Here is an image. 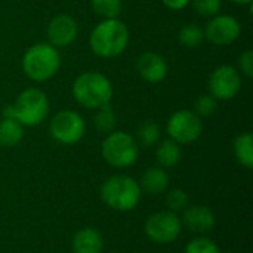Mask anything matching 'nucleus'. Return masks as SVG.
Listing matches in <instances>:
<instances>
[{
    "label": "nucleus",
    "instance_id": "1",
    "mask_svg": "<svg viewBox=\"0 0 253 253\" xmlns=\"http://www.w3.org/2000/svg\"><path fill=\"white\" fill-rule=\"evenodd\" d=\"M129 43V30L119 18L102 19L89 36V46L99 58H116L123 53Z\"/></svg>",
    "mask_w": 253,
    "mask_h": 253
},
{
    "label": "nucleus",
    "instance_id": "2",
    "mask_svg": "<svg viewBox=\"0 0 253 253\" xmlns=\"http://www.w3.org/2000/svg\"><path fill=\"white\" fill-rule=\"evenodd\" d=\"M73 98L77 104L89 110L108 105L113 99V84L107 76L98 71H86L73 82Z\"/></svg>",
    "mask_w": 253,
    "mask_h": 253
},
{
    "label": "nucleus",
    "instance_id": "3",
    "mask_svg": "<svg viewBox=\"0 0 253 253\" xmlns=\"http://www.w3.org/2000/svg\"><path fill=\"white\" fill-rule=\"evenodd\" d=\"M49 114L47 95L39 87L24 89L13 104L3 108V117L18 120L22 126H37Z\"/></svg>",
    "mask_w": 253,
    "mask_h": 253
},
{
    "label": "nucleus",
    "instance_id": "4",
    "mask_svg": "<svg viewBox=\"0 0 253 253\" xmlns=\"http://www.w3.org/2000/svg\"><path fill=\"white\" fill-rule=\"evenodd\" d=\"M61 67L58 47L50 43H36L28 47L22 56V71L33 82H46L52 79Z\"/></svg>",
    "mask_w": 253,
    "mask_h": 253
},
{
    "label": "nucleus",
    "instance_id": "5",
    "mask_svg": "<svg viewBox=\"0 0 253 253\" xmlns=\"http://www.w3.org/2000/svg\"><path fill=\"white\" fill-rule=\"evenodd\" d=\"M141 194L139 182L126 175L110 176L101 187V197L104 203L117 212H129L135 209L141 200Z\"/></svg>",
    "mask_w": 253,
    "mask_h": 253
},
{
    "label": "nucleus",
    "instance_id": "6",
    "mask_svg": "<svg viewBox=\"0 0 253 253\" xmlns=\"http://www.w3.org/2000/svg\"><path fill=\"white\" fill-rule=\"evenodd\" d=\"M101 153L104 160L114 168H129L139 156V147L136 139L123 130L110 132L101 145Z\"/></svg>",
    "mask_w": 253,
    "mask_h": 253
},
{
    "label": "nucleus",
    "instance_id": "7",
    "mask_svg": "<svg viewBox=\"0 0 253 253\" xmlns=\"http://www.w3.org/2000/svg\"><path fill=\"white\" fill-rule=\"evenodd\" d=\"M84 129L86 125L83 117L73 110L58 111L52 117L49 126L52 138L62 145H73L79 142L84 135Z\"/></svg>",
    "mask_w": 253,
    "mask_h": 253
},
{
    "label": "nucleus",
    "instance_id": "8",
    "mask_svg": "<svg viewBox=\"0 0 253 253\" xmlns=\"http://www.w3.org/2000/svg\"><path fill=\"white\" fill-rule=\"evenodd\" d=\"M166 132L170 139L179 145L191 144L200 138L203 132V122L191 110H178L169 117L166 123Z\"/></svg>",
    "mask_w": 253,
    "mask_h": 253
},
{
    "label": "nucleus",
    "instance_id": "9",
    "mask_svg": "<svg viewBox=\"0 0 253 253\" xmlns=\"http://www.w3.org/2000/svg\"><path fill=\"white\" fill-rule=\"evenodd\" d=\"M182 230V222L178 213L170 211H162L153 213L145 222V234L148 239L159 245L173 243Z\"/></svg>",
    "mask_w": 253,
    "mask_h": 253
},
{
    "label": "nucleus",
    "instance_id": "10",
    "mask_svg": "<svg viewBox=\"0 0 253 253\" xmlns=\"http://www.w3.org/2000/svg\"><path fill=\"white\" fill-rule=\"evenodd\" d=\"M242 89V74L231 65L216 67L209 77V93L216 101H230Z\"/></svg>",
    "mask_w": 253,
    "mask_h": 253
},
{
    "label": "nucleus",
    "instance_id": "11",
    "mask_svg": "<svg viewBox=\"0 0 253 253\" xmlns=\"http://www.w3.org/2000/svg\"><path fill=\"white\" fill-rule=\"evenodd\" d=\"M205 30V39L216 46H227L234 43L242 33L240 22L231 15L218 13L209 19Z\"/></svg>",
    "mask_w": 253,
    "mask_h": 253
},
{
    "label": "nucleus",
    "instance_id": "12",
    "mask_svg": "<svg viewBox=\"0 0 253 253\" xmlns=\"http://www.w3.org/2000/svg\"><path fill=\"white\" fill-rule=\"evenodd\" d=\"M79 33V25L77 21L68 15V13H58L55 15L46 28V36H47V43H50L55 47H65L70 46Z\"/></svg>",
    "mask_w": 253,
    "mask_h": 253
},
{
    "label": "nucleus",
    "instance_id": "13",
    "mask_svg": "<svg viewBox=\"0 0 253 253\" xmlns=\"http://www.w3.org/2000/svg\"><path fill=\"white\" fill-rule=\"evenodd\" d=\"M168 62L157 52H144L136 59V71L147 83H160L168 76Z\"/></svg>",
    "mask_w": 253,
    "mask_h": 253
},
{
    "label": "nucleus",
    "instance_id": "14",
    "mask_svg": "<svg viewBox=\"0 0 253 253\" xmlns=\"http://www.w3.org/2000/svg\"><path fill=\"white\" fill-rule=\"evenodd\" d=\"M181 222L196 234H206L215 227V213L203 205H196V206H188L184 211Z\"/></svg>",
    "mask_w": 253,
    "mask_h": 253
},
{
    "label": "nucleus",
    "instance_id": "15",
    "mask_svg": "<svg viewBox=\"0 0 253 253\" xmlns=\"http://www.w3.org/2000/svg\"><path fill=\"white\" fill-rule=\"evenodd\" d=\"M104 248V239L101 233L93 227H84L79 230L71 242L73 253H101Z\"/></svg>",
    "mask_w": 253,
    "mask_h": 253
},
{
    "label": "nucleus",
    "instance_id": "16",
    "mask_svg": "<svg viewBox=\"0 0 253 253\" xmlns=\"http://www.w3.org/2000/svg\"><path fill=\"white\" fill-rule=\"evenodd\" d=\"M139 187L141 191H145L151 196L162 194L169 187V175L163 168H150L144 172Z\"/></svg>",
    "mask_w": 253,
    "mask_h": 253
},
{
    "label": "nucleus",
    "instance_id": "17",
    "mask_svg": "<svg viewBox=\"0 0 253 253\" xmlns=\"http://www.w3.org/2000/svg\"><path fill=\"white\" fill-rule=\"evenodd\" d=\"M24 136V126L10 117H3L0 120V145L10 148L18 145Z\"/></svg>",
    "mask_w": 253,
    "mask_h": 253
},
{
    "label": "nucleus",
    "instance_id": "18",
    "mask_svg": "<svg viewBox=\"0 0 253 253\" xmlns=\"http://www.w3.org/2000/svg\"><path fill=\"white\" fill-rule=\"evenodd\" d=\"M182 157L181 145L173 139H165L159 144L156 150V159L162 168H173L179 163Z\"/></svg>",
    "mask_w": 253,
    "mask_h": 253
},
{
    "label": "nucleus",
    "instance_id": "19",
    "mask_svg": "<svg viewBox=\"0 0 253 253\" xmlns=\"http://www.w3.org/2000/svg\"><path fill=\"white\" fill-rule=\"evenodd\" d=\"M234 156L237 159V162L248 168L252 169L253 168V135L251 132H243L240 135L236 136L234 144Z\"/></svg>",
    "mask_w": 253,
    "mask_h": 253
},
{
    "label": "nucleus",
    "instance_id": "20",
    "mask_svg": "<svg viewBox=\"0 0 253 253\" xmlns=\"http://www.w3.org/2000/svg\"><path fill=\"white\" fill-rule=\"evenodd\" d=\"M178 40L182 46H185L188 49L199 47L205 42V30H203V27H200L199 24H194V22L185 24L178 33Z\"/></svg>",
    "mask_w": 253,
    "mask_h": 253
},
{
    "label": "nucleus",
    "instance_id": "21",
    "mask_svg": "<svg viewBox=\"0 0 253 253\" xmlns=\"http://www.w3.org/2000/svg\"><path fill=\"white\" fill-rule=\"evenodd\" d=\"M92 10L102 19L119 18L123 0H90Z\"/></svg>",
    "mask_w": 253,
    "mask_h": 253
},
{
    "label": "nucleus",
    "instance_id": "22",
    "mask_svg": "<svg viewBox=\"0 0 253 253\" xmlns=\"http://www.w3.org/2000/svg\"><path fill=\"white\" fill-rule=\"evenodd\" d=\"M138 142L142 147H153L160 139V127L154 120H145L138 127Z\"/></svg>",
    "mask_w": 253,
    "mask_h": 253
},
{
    "label": "nucleus",
    "instance_id": "23",
    "mask_svg": "<svg viewBox=\"0 0 253 253\" xmlns=\"http://www.w3.org/2000/svg\"><path fill=\"white\" fill-rule=\"evenodd\" d=\"M93 125L96 127V130L104 132V133H110L114 130L116 126V113L114 110L108 105H104L101 108L96 110V114L93 117Z\"/></svg>",
    "mask_w": 253,
    "mask_h": 253
},
{
    "label": "nucleus",
    "instance_id": "24",
    "mask_svg": "<svg viewBox=\"0 0 253 253\" xmlns=\"http://www.w3.org/2000/svg\"><path fill=\"white\" fill-rule=\"evenodd\" d=\"M166 206L168 211L178 213V212H184L188 206H190V196L187 191L175 188L170 190L166 196Z\"/></svg>",
    "mask_w": 253,
    "mask_h": 253
},
{
    "label": "nucleus",
    "instance_id": "25",
    "mask_svg": "<svg viewBox=\"0 0 253 253\" xmlns=\"http://www.w3.org/2000/svg\"><path fill=\"white\" fill-rule=\"evenodd\" d=\"M218 108V101L211 95V93H205L200 95L196 102H194V113L202 119V117H209L212 116Z\"/></svg>",
    "mask_w": 253,
    "mask_h": 253
},
{
    "label": "nucleus",
    "instance_id": "26",
    "mask_svg": "<svg viewBox=\"0 0 253 253\" xmlns=\"http://www.w3.org/2000/svg\"><path fill=\"white\" fill-rule=\"evenodd\" d=\"M185 253H221V251L213 240L200 236L197 239H193L187 245Z\"/></svg>",
    "mask_w": 253,
    "mask_h": 253
},
{
    "label": "nucleus",
    "instance_id": "27",
    "mask_svg": "<svg viewBox=\"0 0 253 253\" xmlns=\"http://www.w3.org/2000/svg\"><path fill=\"white\" fill-rule=\"evenodd\" d=\"M190 3L193 4L194 10L205 18L218 15L222 6V0H191Z\"/></svg>",
    "mask_w": 253,
    "mask_h": 253
},
{
    "label": "nucleus",
    "instance_id": "28",
    "mask_svg": "<svg viewBox=\"0 0 253 253\" xmlns=\"http://www.w3.org/2000/svg\"><path fill=\"white\" fill-rule=\"evenodd\" d=\"M239 73L246 76L248 79L253 77V52L245 50L239 58Z\"/></svg>",
    "mask_w": 253,
    "mask_h": 253
},
{
    "label": "nucleus",
    "instance_id": "29",
    "mask_svg": "<svg viewBox=\"0 0 253 253\" xmlns=\"http://www.w3.org/2000/svg\"><path fill=\"white\" fill-rule=\"evenodd\" d=\"M162 1L166 7H169L172 10H181L185 6H188L191 0H162Z\"/></svg>",
    "mask_w": 253,
    "mask_h": 253
},
{
    "label": "nucleus",
    "instance_id": "30",
    "mask_svg": "<svg viewBox=\"0 0 253 253\" xmlns=\"http://www.w3.org/2000/svg\"><path fill=\"white\" fill-rule=\"evenodd\" d=\"M230 1H233L236 4H248V6L252 4V0H230Z\"/></svg>",
    "mask_w": 253,
    "mask_h": 253
},
{
    "label": "nucleus",
    "instance_id": "31",
    "mask_svg": "<svg viewBox=\"0 0 253 253\" xmlns=\"http://www.w3.org/2000/svg\"><path fill=\"white\" fill-rule=\"evenodd\" d=\"M227 253H236V252H227Z\"/></svg>",
    "mask_w": 253,
    "mask_h": 253
}]
</instances>
